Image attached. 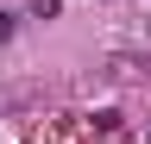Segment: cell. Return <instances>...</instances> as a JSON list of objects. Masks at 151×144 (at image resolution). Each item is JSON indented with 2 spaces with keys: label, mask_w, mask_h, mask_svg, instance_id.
<instances>
[{
  "label": "cell",
  "mask_w": 151,
  "mask_h": 144,
  "mask_svg": "<svg viewBox=\"0 0 151 144\" xmlns=\"http://www.w3.org/2000/svg\"><path fill=\"white\" fill-rule=\"evenodd\" d=\"M57 6L63 0H32V19H57Z\"/></svg>",
  "instance_id": "cell-1"
},
{
  "label": "cell",
  "mask_w": 151,
  "mask_h": 144,
  "mask_svg": "<svg viewBox=\"0 0 151 144\" xmlns=\"http://www.w3.org/2000/svg\"><path fill=\"white\" fill-rule=\"evenodd\" d=\"M13 38V13H0V44H6Z\"/></svg>",
  "instance_id": "cell-2"
}]
</instances>
